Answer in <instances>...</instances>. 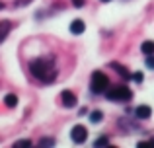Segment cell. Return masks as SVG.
<instances>
[{"label":"cell","mask_w":154,"mask_h":148,"mask_svg":"<svg viewBox=\"0 0 154 148\" xmlns=\"http://www.w3.org/2000/svg\"><path fill=\"white\" fill-rule=\"evenodd\" d=\"M29 74L43 84H51L57 78V66L53 59H33L29 61Z\"/></svg>","instance_id":"cell-1"},{"label":"cell","mask_w":154,"mask_h":148,"mask_svg":"<svg viewBox=\"0 0 154 148\" xmlns=\"http://www.w3.org/2000/svg\"><path fill=\"white\" fill-rule=\"evenodd\" d=\"M105 98L109 99V101H117V103H127L133 99V92L131 88L127 86H113L111 90H105Z\"/></svg>","instance_id":"cell-2"},{"label":"cell","mask_w":154,"mask_h":148,"mask_svg":"<svg viewBox=\"0 0 154 148\" xmlns=\"http://www.w3.org/2000/svg\"><path fill=\"white\" fill-rule=\"evenodd\" d=\"M107 86H109V78H107V76H105L102 70H94V74H92V78H90V90H92V94H96V95L105 94Z\"/></svg>","instance_id":"cell-3"},{"label":"cell","mask_w":154,"mask_h":148,"mask_svg":"<svg viewBox=\"0 0 154 148\" xmlns=\"http://www.w3.org/2000/svg\"><path fill=\"white\" fill-rule=\"evenodd\" d=\"M88 138V129L84 125H74L70 129V140L74 144H84Z\"/></svg>","instance_id":"cell-4"},{"label":"cell","mask_w":154,"mask_h":148,"mask_svg":"<svg viewBox=\"0 0 154 148\" xmlns=\"http://www.w3.org/2000/svg\"><path fill=\"white\" fill-rule=\"evenodd\" d=\"M60 101H63V105L66 107V109H72V107H76L78 99H76V94H74V92L63 90V92H60Z\"/></svg>","instance_id":"cell-5"},{"label":"cell","mask_w":154,"mask_h":148,"mask_svg":"<svg viewBox=\"0 0 154 148\" xmlns=\"http://www.w3.org/2000/svg\"><path fill=\"white\" fill-rule=\"evenodd\" d=\"M135 117L140 119V121H146V119H150V117H152V107H150V105H144V103H143V105H139V107L135 109Z\"/></svg>","instance_id":"cell-6"},{"label":"cell","mask_w":154,"mask_h":148,"mask_svg":"<svg viewBox=\"0 0 154 148\" xmlns=\"http://www.w3.org/2000/svg\"><path fill=\"white\" fill-rule=\"evenodd\" d=\"M10 31H12V22L10 20H2V22H0V43L6 41V37L10 35Z\"/></svg>","instance_id":"cell-7"},{"label":"cell","mask_w":154,"mask_h":148,"mask_svg":"<svg viewBox=\"0 0 154 148\" xmlns=\"http://www.w3.org/2000/svg\"><path fill=\"white\" fill-rule=\"evenodd\" d=\"M109 68H113L123 80H129V78H131V72H129L123 65H119V62H109Z\"/></svg>","instance_id":"cell-8"},{"label":"cell","mask_w":154,"mask_h":148,"mask_svg":"<svg viewBox=\"0 0 154 148\" xmlns=\"http://www.w3.org/2000/svg\"><path fill=\"white\" fill-rule=\"evenodd\" d=\"M84 29H86V23H84L82 20H74V22L70 23V33L72 35H82Z\"/></svg>","instance_id":"cell-9"},{"label":"cell","mask_w":154,"mask_h":148,"mask_svg":"<svg viewBox=\"0 0 154 148\" xmlns=\"http://www.w3.org/2000/svg\"><path fill=\"white\" fill-rule=\"evenodd\" d=\"M88 119H90V123H92V125H98V123H102V119H103V113H102L100 109H94V111H90Z\"/></svg>","instance_id":"cell-10"},{"label":"cell","mask_w":154,"mask_h":148,"mask_svg":"<svg viewBox=\"0 0 154 148\" xmlns=\"http://www.w3.org/2000/svg\"><path fill=\"white\" fill-rule=\"evenodd\" d=\"M140 51H143L144 55H154V41H144L143 45H140Z\"/></svg>","instance_id":"cell-11"},{"label":"cell","mask_w":154,"mask_h":148,"mask_svg":"<svg viewBox=\"0 0 154 148\" xmlns=\"http://www.w3.org/2000/svg\"><path fill=\"white\" fill-rule=\"evenodd\" d=\"M4 103H6L8 107H16L18 105V98H16L14 94H6L4 95Z\"/></svg>","instance_id":"cell-12"},{"label":"cell","mask_w":154,"mask_h":148,"mask_svg":"<svg viewBox=\"0 0 154 148\" xmlns=\"http://www.w3.org/2000/svg\"><path fill=\"white\" fill-rule=\"evenodd\" d=\"M39 146H55V140H53L51 137H45L39 140Z\"/></svg>","instance_id":"cell-13"},{"label":"cell","mask_w":154,"mask_h":148,"mask_svg":"<svg viewBox=\"0 0 154 148\" xmlns=\"http://www.w3.org/2000/svg\"><path fill=\"white\" fill-rule=\"evenodd\" d=\"M31 146V140H18L14 142V148H29Z\"/></svg>","instance_id":"cell-14"},{"label":"cell","mask_w":154,"mask_h":148,"mask_svg":"<svg viewBox=\"0 0 154 148\" xmlns=\"http://www.w3.org/2000/svg\"><path fill=\"white\" fill-rule=\"evenodd\" d=\"M131 78L135 80L137 84H143V80H144V74H143V72H133V74H131Z\"/></svg>","instance_id":"cell-15"},{"label":"cell","mask_w":154,"mask_h":148,"mask_svg":"<svg viewBox=\"0 0 154 148\" xmlns=\"http://www.w3.org/2000/svg\"><path fill=\"white\" fill-rule=\"evenodd\" d=\"M144 65H146V68L154 70V55H146V61H144Z\"/></svg>","instance_id":"cell-16"},{"label":"cell","mask_w":154,"mask_h":148,"mask_svg":"<svg viewBox=\"0 0 154 148\" xmlns=\"http://www.w3.org/2000/svg\"><path fill=\"white\" fill-rule=\"evenodd\" d=\"M109 144V140H107V137H100L98 140L94 142V146H107Z\"/></svg>","instance_id":"cell-17"},{"label":"cell","mask_w":154,"mask_h":148,"mask_svg":"<svg viewBox=\"0 0 154 148\" xmlns=\"http://www.w3.org/2000/svg\"><path fill=\"white\" fill-rule=\"evenodd\" d=\"M70 2H72V6H74V8H82L84 4H86V0H70Z\"/></svg>","instance_id":"cell-18"},{"label":"cell","mask_w":154,"mask_h":148,"mask_svg":"<svg viewBox=\"0 0 154 148\" xmlns=\"http://www.w3.org/2000/svg\"><path fill=\"white\" fill-rule=\"evenodd\" d=\"M137 146H139V148H146V146H154V140H150V142H137Z\"/></svg>","instance_id":"cell-19"},{"label":"cell","mask_w":154,"mask_h":148,"mask_svg":"<svg viewBox=\"0 0 154 148\" xmlns=\"http://www.w3.org/2000/svg\"><path fill=\"white\" fill-rule=\"evenodd\" d=\"M2 8H4V2H2V0H0V10H2Z\"/></svg>","instance_id":"cell-20"},{"label":"cell","mask_w":154,"mask_h":148,"mask_svg":"<svg viewBox=\"0 0 154 148\" xmlns=\"http://www.w3.org/2000/svg\"><path fill=\"white\" fill-rule=\"evenodd\" d=\"M100 2H111V0H100Z\"/></svg>","instance_id":"cell-21"}]
</instances>
